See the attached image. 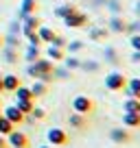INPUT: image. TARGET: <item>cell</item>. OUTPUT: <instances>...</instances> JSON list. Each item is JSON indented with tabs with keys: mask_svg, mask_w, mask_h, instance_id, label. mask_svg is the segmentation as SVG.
I'll return each instance as SVG.
<instances>
[{
	"mask_svg": "<svg viewBox=\"0 0 140 148\" xmlns=\"http://www.w3.org/2000/svg\"><path fill=\"white\" fill-rule=\"evenodd\" d=\"M0 148H9V142H7L5 135H0Z\"/></svg>",
	"mask_w": 140,
	"mask_h": 148,
	"instance_id": "b9f144b4",
	"label": "cell"
},
{
	"mask_svg": "<svg viewBox=\"0 0 140 148\" xmlns=\"http://www.w3.org/2000/svg\"><path fill=\"white\" fill-rule=\"evenodd\" d=\"M64 24L68 28H83L85 24H88V13H81V11L77 9V11H72L68 18H64Z\"/></svg>",
	"mask_w": 140,
	"mask_h": 148,
	"instance_id": "5b68a950",
	"label": "cell"
},
{
	"mask_svg": "<svg viewBox=\"0 0 140 148\" xmlns=\"http://www.w3.org/2000/svg\"><path fill=\"white\" fill-rule=\"evenodd\" d=\"M15 107L22 111L24 116H28V113L33 111V107H35V105H33V100H18V98H15Z\"/></svg>",
	"mask_w": 140,
	"mask_h": 148,
	"instance_id": "83f0119b",
	"label": "cell"
},
{
	"mask_svg": "<svg viewBox=\"0 0 140 148\" xmlns=\"http://www.w3.org/2000/svg\"><path fill=\"white\" fill-rule=\"evenodd\" d=\"M53 79H55V76H53V72H46V74H42L37 81H42V83H51Z\"/></svg>",
	"mask_w": 140,
	"mask_h": 148,
	"instance_id": "f35d334b",
	"label": "cell"
},
{
	"mask_svg": "<svg viewBox=\"0 0 140 148\" xmlns=\"http://www.w3.org/2000/svg\"><path fill=\"white\" fill-rule=\"evenodd\" d=\"M53 76L55 79H70V70L64 68V65H55L53 68Z\"/></svg>",
	"mask_w": 140,
	"mask_h": 148,
	"instance_id": "f546056e",
	"label": "cell"
},
{
	"mask_svg": "<svg viewBox=\"0 0 140 148\" xmlns=\"http://www.w3.org/2000/svg\"><path fill=\"white\" fill-rule=\"evenodd\" d=\"M37 11V0H22V7H20V13H18V20L22 22L26 15H33Z\"/></svg>",
	"mask_w": 140,
	"mask_h": 148,
	"instance_id": "30bf717a",
	"label": "cell"
},
{
	"mask_svg": "<svg viewBox=\"0 0 140 148\" xmlns=\"http://www.w3.org/2000/svg\"><path fill=\"white\" fill-rule=\"evenodd\" d=\"M0 50H2V33H0Z\"/></svg>",
	"mask_w": 140,
	"mask_h": 148,
	"instance_id": "f6af8a7d",
	"label": "cell"
},
{
	"mask_svg": "<svg viewBox=\"0 0 140 148\" xmlns=\"http://www.w3.org/2000/svg\"><path fill=\"white\" fill-rule=\"evenodd\" d=\"M0 116H2V111H0Z\"/></svg>",
	"mask_w": 140,
	"mask_h": 148,
	"instance_id": "7dc6e473",
	"label": "cell"
},
{
	"mask_svg": "<svg viewBox=\"0 0 140 148\" xmlns=\"http://www.w3.org/2000/svg\"><path fill=\"white\" fill-rule=\"evenodd\" d=\"M125 92H127L129 98H138V100H140V76H136V79H127Z\"/></svg>",
	"mask_w": 140,
	"mask_h": 148,
	"instance_id": "7c38bea8",
	"label": "cell"
},
{
	"mask_svg": "<svg viewBox=\"0 0 140 148\" xmlns=\"http://www.w3.org/2000/svg\"><path fill=\"white\" fill-rule=\"evenodd\" d=\"M46 139L51 146H66L68 144V133L59 126H53V129L46 131Z\"/></svg>",
	"mask_w": 140,
	"mask_h": 148,
	"instance_id": "277c9868",
	"label": "cell"
},
{
	"mask_svg": "<svg viewBox=\"0 0 140 148\" xmlns=\"http://www.w3.org/2000/svg\"><path fill=\"white\" fill-rule=\"evenodd\" d=\"M110 139H112L114 144H129L131 142V133L127 129H123V126H116V129L110 131Z\"/></svg>",
	"mask_w": 140,
	"mask_h": 148,
	"instance_id": "52a82bcc",
	"label": "cell"
},
{
	"mask_svg": "<svg viewBox=\"0 0 140 148\" xmlns=\"http://www.w3.org/2000/svg\"><path fill=\"white\" fill-rule=\"evenodd\" d=\"M110 31H105V28H92L90 31V39L92 42H103V39H107Z\"/></svg>",
	"mask_w": 140,
	"mask_h": 148,
	"instance_id": "484cf974",
	"label": "cell"
},
{
	"mask_svg": "<svg viewBox=\"0 0 140 148\" xmlns=\"http://www.w3.org/2000/svg\"><path fill=\"white\" fill-rule=\"evenodd\" d=\"M136 15H138V18H140V0H138V2H136Z\"/></svg>",
	"mask_w": 140,
	"mask_h": 148,
	"instance_id": "7bdbcfd3",
	"label": "cell"
},
{
	"mask_svg": "<svg viewBox=\"0 0 140 148\" xmlns=\"http://www.w3.org/2000/svg\"><path fill=\"white\" fill-rule=\"evenodd\" d=\"M98 68H101V65H98L96 61H81L79 70H85V72H98Z\"/></svg>",
	"mask_w": 140,
	"mask_h": 148,
	"instance_id": "4dcf8cb0",
	"label": "cell"
},
{
	"mask_svg": "<svg viewBox=\"0 0 140 148\" xmlns=\"http://www.w3.org/2000/svg\"><path fill=\"white\" fill-rule=\"evenodd\" d=\"M46 92H48V85H46V83H42V81H35V83L31 85L33 100H35V98H44V96H46Z\"/></svg>",
	"mask_w": 140,
	"mask_h": 148,
	"instance_id": "ac0fdd59",
	"label": "cell"
},
{
	"mask_svg": "<svg viewBox=\"0 0 140 148\" xmlns=\"http://www.w3.org/2000/svg\"><path fill=\"white\" fill-rule=\"evenodd\" d=\"M2 116H5L9 122H13V124H22V122H24V113H22L15 105H9V107L5 109V113H2Z\"/></svg>",
	"mask_w": 140,
	"mask_h": 148,
	"instance_id": "9c48e42d",
	"label": "cell"
},
{
	"mask_svg": "<svg viewBox=\"0 0 140 148\" xmlns=\"http://www.w3.org/2000/svg\"><path fill=\"white\" fill-rule=\"evenodd\" d=\"M26 44H31V46H42V39H40V35H37V31L35 33H26Z\"/></svg>",
	"mask_w": 140,
	"mask_h": 148,
	"instance_id": "d6a6232c",
	"label": "cell"
},
{
	"mask_svg": "<svg viewBox=\"0 0 140 148\" xmlns=\"http://www.w3.org/2000/svg\"><path fill=\"white\" fill-rule=\"evenodd\" d=\"M129 46L134 48V50H140V33H134V35L129 37Z\"/></svg>",
	"mask_w": 140,
	"mask_h": 148,
	"instance_id": "d590c367",
	"label": "cell"
},
{
	"mask_svg": "<svg viewBox=\"0 0 140 148\" xmlns=\"http://www.w3.org/2000/svg\"><path fill=\"white\" fill-rule=\"evenodd\" d=\"M72 111L81 116H90L94 111V100L90 96H75L72 98Z\"/></svg>",
	"mask_w": 140,
	"mask_h": 148,
	"instance_id": "3957f363",
	"label": "cell"
},
{
	"mask_svg": "<svg viewBox=\"0 0 140 148\" xmlns=\"http://www.w3.org/2000/svg\"><path fill=\"white\" fill-rule=\"evenodd\" d=\"M123 111H129V113H140V100L138 98H127L123 102Z\"/></svg>",
	"mask_w": 140,
	"mask_h": 148,
	"instance_id": "7402d4cb",
	"label": "cell"
},
{
	"mask_svg": "<svg viewBox=\"0 0 140 148\" xmlns=\"http://www.w3.org/2000/svg\"><path fill=\"white\" fill-rule=\"evenodd\" d=\"M37 35H40V39H42V44H51L53 37H55V31H53L51 26H40Z\"/></svg>",
	"mask_w": 140,
	"mask_h": 148,
	"instance_id": "ffe728a7",
	"label": "cell"
},
{
	"mask_svg": "<svg viewBox=\"0 0 140 148\" xmlns=\"http://www.w3.org/2000/svg\"><path fill=\"white\" fill-rule=\"evenodd\" d=\"M13 126H15L13 122H9L5 116H0V135H5V137H7V135L13 131Z\"/></svg>",
	"mask_w": 140,
	"mask_h": 148,
	"instance_id": "f1b7e54d",
	"label": "cell"
},
{
	"mask_svg": "<svg viewBox=\"0 0 140 148\" xmlns=\"http://www.w3.org/2000/svg\"><path fill=\"white\" fill-rule=\"evenodd\" d=\"M105 2H107V7L114 11V13H118V11H121V5H118L116 0H105Z\"/></svg>",
	"mask_w": 140,
	"mask_h": 148,
	"instance_id": "74e56055",
	"label": "cell"
},
{
	"mask_svg": "<svg viewBox=\"0 0 140 148\" xmlns=\"http://www.w3.org/2000/svg\"><path fill=\"white\" fill-rule=\"evenodd\" d=\"M64 68H68L70 72H72V70H79L81 68V61L77 59L75 55H68V57H64Z\"/></svg>",
	"mask_w": 140,
	"mask_h": 148,
	"instance_id": "d4e9b609",
	"label": "cell"
},
{
	"mask_svg": "<svg viewBox=\"0 0 140 148\" xmlns=\"http://www.w3.org/2000/svg\"><path fill=\"white\" fill-rule=\"evenodd\" d=\"M53 68H55V63H53L51 59H46V57H40L37 61H33V63L26 65V76H31V79L37 81L42 74L53 72Z\"/></svg>",
	"mask_w": 140,
	"mask_h": 148,
	"instance_id": "6da1fadb",
	"label": "cell"
},
{
	"mask_svg": "<svg viewBox=\"0 0 140 148\" xmlns=\"http://www.w3.org/2000/svg\"><path fill=\"white\" fill-rule=\"evenodd\" d=\"M127 85V76L123 72H110L105 76V89L110 92H123Z\"/></svg>",
	"mask_w": 140,
	"mask_h": 148,
	"instance_id": "7a4b0ae2",
	"label": "cell"
},
{
	"mask_svg": "<svg viewBox=\"0 0 140 148\" xmlns=\"http://www.w3.org/2000/svg\"><path fill=\"white\" fill-rule=\"evenodd\" d=\"M28 116H33L35 120H44V118H46V111H44L42 107H33V111L28 113Z\"/></svg>",
	"mask_w": 140,
	"mask_h": 148,
	"instance_id": "e575fe53",
	"label": "cell"
},
{
	"mask_svg": "<svg viewBox=\"0 0 140 148\" xmlns=\"http://www.w3.org/2000/svg\"><path fill=\"white\" fill-rule=\"evenodd\" d=\"M66 37L64 35H59V33H55V37H53V42H51V46H57V48H66Z\"/></svg>",
	"mask_w": 140,
	"mask_h": 148,
	"instance_id": "836d02e7",
	"label": "cell"
},
{
	"mask_svg": "<svg viewBox=\"0 0 140 148\" xmlns=\"http://www.w3.org/2000/svg\"><path fill=\"white\" fill-rule=\"evenodd\" d=\"M72 11H77V7L72 5V2H66V5H59L55 9V18H59V20H64V18H68Z\"/></svg>",
	"mask_w": 140,
	"mask_h": 148,
	"instance_id": "d6986e66",
	"label": "cell"
},
{
	"mask_svg": "<svg viewBox=\"0 0 140 148\" xmlns=\"http://www.w3.org/2000/svg\"><path fill=\"white\" fill-rule=\"evenodd\" d=\"M15 98L18 100H33V94H31V87H26V85H20L18 89H15Z\"/></svg>",
	"mask_w": 140,
	"mask_h": 148,
	"instance_id": "603a6c76",
	"label": "cell"
},
{
	"mask_svg": "<svg viewBox=\"0 0 140 148\" xmlns=\"http://www.w3.org/2000/svg\"><path fill=\"white\" fill-rule=\"evenodd\" d=\"M64 57H66V50H64V48H57V46H51V44H48V48H46V59H51L53 63H61V61H64Z\"/></svg>",
	"mask_w": 140,
	"mask_h": 148,
	"instance_id": "4fadbf2b",
	"label": "cell"
},
{
	"mask_svg": "<svg viewBox=\"0 0 140 148\" xmlns=\"http://www.w3.org/2000/svg\"><path fill=\"white\" fill-rule=\"evenodd\" d=\"M40 26H42V20H40L35 13L26 15V18L22 20V35H26V33H35Z\"/></svg>",
	"mask_w": 140,
	"mask_h": 148,
	"instance_id": "ba28073f",
	"label": "cell"
},
{
	"mask_svg": "<svg viewBox=\"0 0 140 148\" xmlns=\"http://www.w3.org/2000/svg\"><path fill=\"white\" fill-rule=\"evenodd\" d=\"M20 85H22V83H20V79L15 76V74H5V76H2V89H5V92L13 94Z\"/></svg>",
	"mask_w": 140,
	"mask_h": 148,
	"instance_id": "8fae6325",
	"label": "cell"
},
{
	"mask_svg": "<svg viewBox=\"0 0 140 148\" xmlns=\"http://www.w3.org/2000/svg\"><path fill=\"white\" fill-rule=\"evenodd\" d=\"M2 57H5V61L7 63H18V59H20V55H18V50L15 48H7V46H2Z\"/></svg>",
	"mask_w": 140,
	"mask_h": 148,
	"instance_id": "44dd1931",
	"label": "cell"
},
{
	"mask_svg": "<svg viewBox=\"0 0 140 148\" xmlns=\"http://www.w3.org/2000/svg\"><path fill=\"white\" fill-rule=\"evenodd\" d=\"M68 122H70L72 129H83V126H85V116H81V113H72V116L68 118Z\"/></svg>",
	"mask_w": 140,
	"mask_h": 148,
	"instance_id": "cb8c5ba5",
	"label": "cell"
},
{
	"mask_svg": "<svg viewBox=\"0 0 140 148\" xmlns=\"http://www.w3.org/2000/svg\"><path fill=\"white\" fill-rule=\"evenodd\" d=\"M107 31L110 33H127V22L121 18V15H114L107 24Z\"/></svg>",
	"mask_w": 140,
	"mask_h": 148,
	"instance_id": "5bb4252c",
	"label": "cell"
},
{
	"mask_svg": "<svg viewBox=\"0 0 140 148\" xmlns=\"http://www.w3.org/2000/svg\"><path fill=\"white\" fill-rule=\"evenodd\" d=\"M105 59L107 61H116V52H114L112 48H107V50H105Z\"/></svg>",
	"mask_w": 140,
	"mask_h": 148,
	"instance_id": "ab89813d",
	"label": "cell"
},
{
	"mask_svg": "<svg viewBox=\"0 0 140 148\" xmlns=\"http://www.w3.org/2000/svg\"><path fill=\"white\" fill-rule=\"evenodd\" d=\"M5 92V89H2V74H0V94Z\"/></svg>",
	"mask_w": 140,
	"mask_h": 148,
	"instance_id": "ee69618b",
	"label": "cell"
},
{
	"mask_svg": "<svg viewBox=\"0 0 140 148\" xmlns=\"http://www.w3.org/2000/svg\"><path fill=\"white\" fill-rule=\"evenodd\" d=\"M20 44H22V37H20V35H11V33L2 35V46H7V48H15V50H18Z\"/></svg>",
	"mask_w": 140,
	"mask_h": 148,
	"instance_id": "e0dca14e",
	"label": "cell"
},
{
	"mask_svg": "<svg viewBox=\"0 0 140 148\" xmlns=\"http://www.w3.org/2000/svg\"><path fill=\"white\" fill-rule=\"evenodd\" d=\"M9 33L11 35H22V22H20V20H11L9 22Z\"/></svg>",
	"mask_w": 140,
	"mask_h": 148,
	"instance_id": "1f68e13d",
	"label": "cell"
},
{
	"mask_svg": "<svg viewBox=\"0 0 140 148\" xmlns=\"http://www.w3.org/2000/svg\"><path fill=\"white\" fill-rule=\"evenodd\" d=\"M7 142H9V148H28V137H26V133L15 131V129L7 135Z\"/></svg>",
	"mask_w": 140,
	"mask_h": 148,
	"instance_id": "8992f818",
	"label": "cell"
},
{
	"mask_svg": "<svg viewBox=\"0 0 140 148\" xmlns=\"http://www.w3.org/2000/svg\"><path fill=\"white\" fill-rule=\"evenodd\" d=\"M64 50H68L70 55H77V52H81L83 50V42H81V39H72V42H68L66 44V48Z\"/></svg>",
	"mask_w": 140,
	"mask_h": 148,
	"instance_id": "4316f807",
	"label": "cell"
},
{
	"mask_svg": "<svg viewBox=\"0 0 140 148\" xmlns=\"http://www.w3.org/2000/svg\"><path fill=\"white\" fill-rule=\"evenodd\" d=\"M40 57H42L40 46H31V44H26V50H24V61H26V63H33V61H37Z\"/></svg>",
	"mask_w": 140,
	"mask_h": 148,
	"instance_id": "2e32d148",
	"label": "cell"
},
{
	"mask_svg": "<svg viewBox=\"0 0 140 148\" xmlns=\"http://www.w3.org/2000/svg\"><path fill=\"white\" fill-rule=\"evenodd\" d=\"M123 126H125V129H138L140 126V113H129V111H125V113H123Z\"/></svg>",
	"mask_w": 140,
	"mask_h": 148,
	"instance_id": "9a60e30c",
	"label": "cell"
},
{
	"mask_svg": "<svg viewBox=\"0 0 140 148\" xmlns=\"http://www.w3.org/2000/svg\"><path fill=\"white\" fill-rule=\"evenodd\" d=\"M131 63H140V50L131 52Z\"/></svg>",
	"mask_w": 140,
	"mask_h": 148,
	"instance_id": "60d3db41",
	"label": "cell"
},
{
	"mask_svg": "<svg viewBox=\"0 0 140 148\" xmlns=\"http://www.w3.org/2000/svg\"><path fill=\"white\" fill-rule=\"evenodd\" d=\"M127 33H140V20H136V22H127Z\"/></svg>",
	"mask_w": 140,
	"mask_h": 148,
	"instance_id": "8d00e7d4",
	"label": "cell"
},
{
	"mask_svg": "<svg viewBox=\"0 0 140 148\" xmlns=\"http://www.w3.org/2000/svg\"><path fill=\"white\" fill-rule=\"evenodd\" d=\"M40 148H53V146H51V144H48V146H40Z\"/></svg>",
	"mask_w": 140,
	"mask_h": 148,
	"instance_id": "bcb514c9",
	"label": "cell"
}]
</instances>
